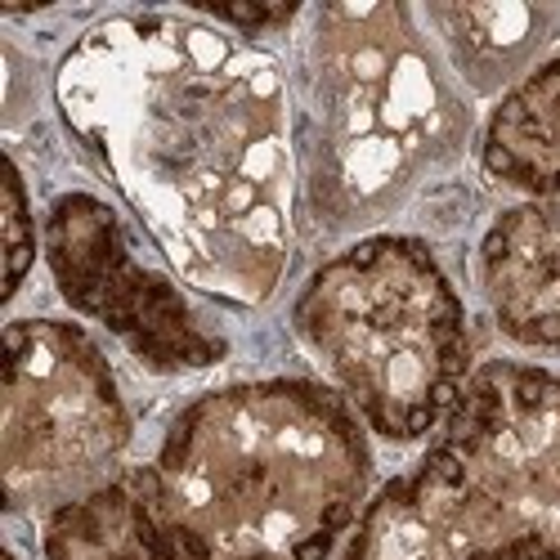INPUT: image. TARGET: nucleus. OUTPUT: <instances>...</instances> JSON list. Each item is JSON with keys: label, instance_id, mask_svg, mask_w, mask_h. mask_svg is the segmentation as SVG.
<instances>
[{"label": "nucleus", "instance_id": "f257e3e1", "mask_svg": "<svg viewBox=\"0 0 560 560\" xmlns=\"http://www.w3.org/2000/svg\"><path fill=\"white\" fill-rule=\"evenodd\" d=\"M81 149L194 288L256 305L288 265L292 153L283 77L194 19L121 14L59 63Z\"/></svg>", "mask_w": 560, "mask_h": 560}, {"label": "nucleus", "instance_id": "f03ea898", "mask_svg": "<svg viewBox=\"0 0 560 560\" xmlns=\"http://www.w3.org/2000/svg\"><path fill=\"white\" fill-rule=\"evenodd\" d=\"M153 476L175 560H328L372 457L341 395L278 377L189 404Z\"/></svg>", "mask_w": 560, "mask_h": 560}, {"label": "nucleus", "instance_id": "7ed1b4c3", "mask_svg": "<svg viewBox=\"0 0 560 560\" xmlns=\"http://www.w3.org/2000/svg\"><path fill=\"white\" fill-rule=\"evenodd\" d=\"M346 560H560V377L489 363L444 435L390 480Z\"/></svg>", "mask_w": 560, "mask_h": 560}, {"label": "nucleus", "instance_id": "20e7f679", "mask_svg": "<svg viewBox=\"0 0 560 560\" xmlns=\"http://www.w3.org/2000/svg\"><path fill=\"white\" fill-rule=\"evenodd\" d=\"M462 104L404 5H323L301 59L305 207L350 229L395 207L462 139Z\"/></svg>", "mask_w": 560, "mask_h": 560}, {"label": "nucleus", "instance_id": "39448f33", "mask_svg": "<svg viewBox=\"0 0 560 560\" xmlns=\"http://www.w3.org/2000/svg\"><path fill=\"white\" fill-rule=\"evenodd\" d=\"M301 341L386 440H417L457 404L471 368L466 310L417 238H368L296 296Z\"/></svg>", "mask_w": 560, "mask_h": 560}, {"label": "nucleus", "instance_id": "423d86ee", "mask_svg": "<svg viewBox=\"0 0 560 560\" xmlns=\"http://www.w3.org/2000/svg\"><path fill=\"white\" fill-rule=\"evenodd\" d=\"M130 444L113 368L72 323L19 318L5 328V422L0 471L10 511L63 506Z\"/></svg>", "mask_w": 560, "mask_h": 560}, {"label": "nucleus", "instance_id": "0eeeda50", "mask_svg": "<svg viewBox=\"0 0 560 560\" xmlns=\"http://www.w3.org/2000/svg\"><path fill=\"white\" fill-rule=\"evenodd\" d=\"M45 260L72 310L104 328L153 372H194L224 359V337L166 273L139 260L117 211L63 194L45 215Z\"/></svg>", "mask_w": 560, "mask_h": 560}, {"label": "nucleus", "instance_id": "6e6552de", "mask_svg": "<svg viewBox=\"0 0 560 560\" xmlns=\"http://www.w3.org/2000/svg\"><path fill=\"white\" fill-rule=\"evenodd\" d=\"M480 283L511 341L560 346V198L511 207L493 220L480 247Z\"/></svg>", "mask_w": 560, "mask_h": 560}, {"label": "nucleus", "instance_id": "1a4fd4ad", "mask_svg": "<svg viewBox=\"0 0 560 560\" xmlns=\"http://www.w3.org/2000/svg\"><path fill=\"white\" fill-rule=\"evenodd\" d=\"M45 560H175L153 466L104 480L45 521Z\"/></svg>", "mask_w": 560, "mask_h": 560}, {"label": "nucleus", "instance_id": "9d476101", "mask_svg": "<svg viewBox=\"0 0 560 560\" xmlns=\"http://www.w3.org/2000/svg\"><path fill=\"white\" fill-rule=\"evenodd\" d=\"M485 166L511 189L560 198V55L498 104L485 130Z\"/></svg>", "mask_w": 560, "mask_h": 560}, {"label": "nucleus", "instance_id": "9b49d317", "mask_svg": "<svg viewBox=\"0 0 560 560\" xmlns=\"http://www.w3.org/2000/svg\"><path fill=\"white\" fill-rule=\"evenodd\" d=\"M431 19L444 27L457 68L480 85H493L511 68H521L551 23L547 10L529 5H435Z\"/></svg>", "mask_w": 560, "mask_h": 560}, {"label": "nucleus", "instance_id": "f8f14e48", "mask_svg": "<svg viewBox=\"0 0 560 560\" xmlns=\"http://www.w3.org/2000/svg\"><path fill=\"white\" fill-rule=\"evenodd\" d=\"M5 260H10V269H5V296H14L19 283H23V273L36 260V224L27 215V189H23V175H19L14 162L5 171Z\"/></svg>", "mask_w": 560, "mask_h": 560}, {"label": "nucleus", "instance_id": "ddd939ff", "mask_svg": "<svg viewBox=\"0 0 560 560\" xmlns=\"http://www.w3.org/2000/svg\"><path fill=\"white\" fill-rule=\"evenodd\" d=\"M207 14H215L220 23H233L243 32H269L296 19V5H202Z\"/></svg>", "mask_w": 560, "mask_h": 560}, {"label": "nucleus", "instance_id": "4468645a", "mask_svg": "<svg viewBox=\"0 0 560 560\" xmlns=\"http://www.w3.org/2000/svg\"><path fill=\"white\" fill-rule=\"evenodd\" d=\"M5 560H19V556H5Z\"/></svg>", "mask_w": 560, "mask_h": 560}]
</instances>
